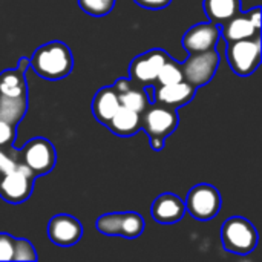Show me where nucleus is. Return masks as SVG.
<instances>
[{"instance_id": "1", "label": "nucleus", "mask_w": 262, "mask_h": 262, "mask_svg": "<svg viewBox=\"0 0 262 262\" xmlns=\"http://www.w3.org/2000/svg\"><path fill=\"white\" fill-rule=\"evenodd\" d=\"M74 66L71 49L63 41H49L35 49L31 57L32 71L49 81L66 78Z\"/></svg>"}, {"instance_id": "2", "label": "nucleus", "mask_w": 262, "mask_h": 262, "mask_svg": "<svg viewBox=\"0 0 262 262\" xmlns=\"http://www.w3.org/2000/svg\"><path fill=\"white\" fill-rule=\"evenodd\" d=\"M221 241L227 252L235 255H249L258 246V232L249 220L233 216L223 224Z\"/></svg>"}, {"instance_id": "3", "label": "nucleus", "mask_w": 262, "mask_h": 262, "mask_svg": "<svg viewBox=\"0 0 262 262\" xmlns=\"http://www.w3.org/2000/svg\"><path fill=\"white\" fill-rule=\"evenodd\" d=\"M227 61L232 71L241 77L252 75L261 64V35L227 43Z\"/></svg>"}, {"instance_id": "4", "label": "nucleus", "mask_w": 262, "mask_h": 262, "mask_svg": "<svg viewBox=\"0 0 262 262\" xmlns=\"http://www.w3.org/2000/svg\"><path fill=\"white\" fill-rule=\"evenodd\" d=\"M20 161L31 169L35 177L49 173L57 161L54 144L41 137L29 140L21 149H18Z\"/></svg>"}, {"instance_id": "5", "label": "nucleus", "mask_w": 262, "mask_h": 262, "mask_svg": "<svg viewBox=\"0 0 262 262\" xmlns=\"http://www.w3.org/2000/svg\"><path fill=\"white\" fill-rule=\"evenodd\" d=\"M95 226L106 236H121L126 239L140 238L144 232V220L137 212L106 213L97 220Z\"/></svg>"}, {"instance_id": "6", "label": "nucleus", "mask_w": 262, "mask_h": 262, "mask_svg": "<svg viewBox=\"0 0 262 262\" xmlns=\"http://www.w3.org/2000/svg\"><path fill=\"white\" fill-rule=\"evenodd\" d=\"M218 66H220V54L216 49L190 54L187 60L181 63L183 78L184 81L190 83L195 88L204 86L213 78Z\"/></svg>"}, {"instance_id": "7", "label": "nucleus", "mask_w": 262, "mask_h": 262, "mask_svg": "<svg viewBox=\"0 0 262 262\" xmlns=\"http://www.w3.org/2000/svg\"><path fill=\"white\" fill-rule=\"evenodd\" d=\"M186 210L200 221H209L215 218L221 209V195L215 186L196 184L187 193L184 201Z\"/></svg>"}, {"instance_id": "8", "label": "nucleus", "mask_w": 262, "mask_h": 262, "mask_svg": "<svg viewBox=\"0 0 262 262\" xmlns=\"http://www.w3.org/2000/svg\"><path fill=\"white\" fill-rule=\"evenodd\" d=\"M141 129L149 135V138L166 140L180 123L177 109H170L161 104H149L141 114Z\"/></svg>"}, {"instance_id": "9", "label": "nucleus", "mask_w": 262, "mask_h": 262, "mask_svg": "<svg viewBox=\"0 0 262 262\" xmlns=\"http://www.w3.org/2000/svg\"><path fill=\"white\" fill-rule=\"evenodd\" d=\"M35 178L31 169L20 163L15 170L0 175V196L11 204L25 203L32 193Z\"/></svg>"}, {"instance_id": "10", "label": "nucleus", "mask_w": 262, "mask_h": 262, "mask_svg": "<svg viewBox=\"0 0 262 262\" xmlns=\"http://www.w3.org/2000/svg\"><path fill=\"white\" fill-rule=\"evenodd\" d=\"M166 51L163 49H150L138 57H135L129 66V75L135 84L150 86L157 81L158 71L169 60Z\"/></svg>"}, {"instance_id": "11", "label": "nucleus", "mask_w": 262, "mask_h": 262, "mask_svg": "<svg viewBox=\"0 0 262 262\" xmlns=\"http://www.w3.org/2000/svg\"><path fill=\"white\" fill-rule=\"evenodd\" d=\"M221 38V28L220 25L209 21V23H198L192 26L183 35V46L189 54L204 52L209 49H215Z\"/></svg>"}, {"instance_id": "12", "label": "nucleus", "mask_w": 262, "mask_h": 262, "mask_svg": "<svg viewBox=\"0 0 262 262\" xmlns=\"http://www.w3.org/2000/svg\"><path fill=\"white\" fill-rule=\"evenodd\" d=\"M83 226L81 223L71 215H55L48 224L49 239L60 247H71L81 239Z\"/></svg>"}, {"instance_id": "13", "label": "nucleus", "mask_w": 262, "mask_h": 262, "mask_svg": "<svg viewBox=\"0 0 262 262\" xmlns=\"http://www.w3.org/2000/svg\"><path fill=\"white\" fill-rule=\"evenodd\" d=\"M195 89V86L184 80L173 84H164L158 89H154V103L170 109H178L193 100Z\"/></svg>"}, {"instance_id": "14", "label": "nucleus", "mask_w": 262, "mask_h": 262, "mask_svg": "<svg viewBox=\"0 0 262 262\" xmlns=\"http://www.w3.org/2000/svg\"><path fill=\"white\" fill-rule=\"evenodd\" d=\"M150 213L152 218L160 224H173L184 216L186 204L175 193H161L152 203Z\"/></svg>"}, {"instance_id": "15", "label": "nucleus", "mask_w": 262, "mask_h": 262, "mask_svg": "<svg viewBox=\"0 0 262 262\" xmlns=\"http://www.w3.org/2000/svg\"><path fill=\"white\" fill-rule=\"evenodd\" d=\"M221 35L224 40L229 41H236V40H244V38H253L261 35V29L253 25L250 20L249 12H238L232 18H229L226 23L221 25Z\"/></svg>"}, {"instance_id": "16", "label": "nucleus", "mask_w": 262, "mask_h": 262, "mask_svg": "<svg viewBox=\"0 0 262 262\" xmlns=\"http://www.w3.org/2000/svg\"><path fill=\"white\" fill-rule=\"evenodd\" d=\"M118 107H120V98L114 86L101 88L95 94L92 101V112L98 123L107 124Z\"/></svg>"}, {"instance_id": "17", "label": "nucleus", "mask_w": 262, "mask_h": 262, "mask_svg": "<svg viewBox=\"0 0 262 262\" xmlns=\"http://www.w3.org/2000/svg\"><path fill=\"white\" fill-rule=\"evenodd\" d=\"M106 126L112 134L118 137H132L141 129V118L140 114L120 106Z\"/></svg>"}, {"instance_id": "18", "label": "nucleus", "mask_w": 262, "mask_h": 262, "mask_svg": "<svg viewBox=\"0 0 262 262\" xmlns=\"http://www.w3.org/2000/svg\"><path fill=\"white\" fill-rule=\"evenodd\" d=\"M204 11L210 21L221 26L241 11V0H204Z\"/></svg>"}, {"instance_id": "19", "label": "nucleus", "mask_w": 262, "mask_h": 262, "mask_svg": "<svg viewBox=\"0 0 262 262\" xmlns=\"http://www.w3.org/2000/svg\"><path fill=\"white\" fill-rule=\"evenodd\" d=\"M0 95L2 97H25L28 95V86L23 71L6 69L0 74Z\"/></svg>"}, {"instance_id": "20", "label": "nucleus", "mask_w": 262, "mask_h": 262, "mask_svg": "<svg viewBox=\"0 0 262 262\" xmlns=\"http://www.w3.org/2000/svg\"><path fill=\"white\" fill-rule=\"evenodd\" d=\"M28 109V95L25 97H2L0 95V120L17 126Z\"/></svg>"}, {"instance_id": "21", "label": "nucleus", "mask_w": 262, "mask_h": 262, "mask_svg": "<svg viewBox=\"0 0 262 262\" xmlns=\"http://www.w3.org/2000/svg\"><path fill=\"white\" fill-rule=\"evenodd\" d=\"M118 98H120V106H124L137 114H141L150 104V98L147 92L143 88H138V84L135 83L127 91L118 94Z\"/></svg>"}, {"instance_id": "22", "label": "nucleus", "mask_w": 262, "mask_h": 262, "mask_svg": "<svg viewBox=\"0 0 262 262\" xmlns=\"http://www.w3.org/2000/svg\"><path fill=\"white\" fill-rule=\"evenodd\" d=\"M183 71H181V63H177L173 61L172 58H169L163 66L161 69L158 71V75H157V83L160 86H164V84H173V83H178V81H183Z\"/></svg>"}, {"instance_id": "23", "label": "nucleus", "mask_w": 262, "mask_h": 262, "mask_svg": "<svg viewBox=\"0 0 262 262\" xmlns=\"http://www.w3.org/2000/svg\"><path fill=\"white\" fill-rule=\"evenodd\" d=\"M115 2L117 0H78V5L86 14L92 17H103L112 11Z\"/></svg>"}, {"instance_id": "24", "label": "nucleus", "mask_w": 262, "mask_h": 262, "mask_svg": "<svg viewBox=\"0 0 262 262\" xmlns=\"http://www.w3.org/2000/svg\"><path fill=\"white\" fill-rule=\"evenodd\" d=\"M20 163L21 161L18 158V150L12 147H8V149L0 147V175L15 170Z\"/></svg>"}, {"instance_id": "25", "label": "nucleus", "mask_w": 262, "mask_h": 262, "mask_svg": "<svg viewBox=\"0 0 262 262\" xmlns=\"http://www.w3.org/2000/svg\"><path fill=\"white\" fill-rule=\"evenodd\" d=\"M12 261H37V253L34 246L26 239H15Z\"/></svg>"}, {"instance_id": "26", "label": "nucleus", "mask_w": 262, "mask_h": 262, "mask_svg": "<svg viewBox=\"0 0 262 262\" xmlns=\"http://www.w3.org/2000/svg\"><path fill=\"white\" fill-rule=\"evenodd\" d=\"M15 138H17V126L5 120H0V147L3 149L12 147Z\"/></svg>"}, {"instance_id": "27", "label": "nucleus", "mask_w": 262, "mask_h": 262, "mask_svg": "<svg viewBox=\"0 0 262 262\" xmlns=\"http://www.w3.org/2000/svg\"><path fill=\"white\" fill-rule=\"evenodd\" d=\"M14 241L8 233H0V261H12L14 255Z\"/></svg>"}, {"instance_id": "28", "label": "nucleus", "mask_w": 262, "mask_h": 262, "mask_svg": "<svg viewBox=\"0 0 262 262\" xmlns=\"http://www.w3.org/2000/svg\"><path fill=\"white\" fill-rule=\"evenodd\" d=\"M134 2L146 9H163L167 8L172 0H134Z\"/></svg>"}, {"instance_id": "29", "label": "nucleus", "mask_w": 262, "mask_h": 262, "mask_svg": "<svg viewBox=\"0 0 262 262\" xmlns=\"http://www.w3.org/2000/svg\"><path fill=\"white\" fill-rule=\"evenodd\" d=\"M134 84V81L132 80H127V78H120L115 84H114V89L117 91V94H121V92H124V91H127L130 86Z\"/></svg>"}, {"instance_id": "30", "label": "nucleus", "mask_w": 262, "mask_h": 262, "mask_svg": "<svg viewBox=\"0 0 262 262\" xmlns=\"http://www.w3.org/2000/svg\"><path fill=\"white\" fill-rule=\"evenodd\" d=\"M149 143H150L152 149H155V150H161L164 147V140L163 138H149Z\"/></svg>"}, {"instance_id": "31", "label": "nucleus", "mask_w": 262, "mask_h": 262, "mask_svg": "<svg viewBox=\"0 0 262 262\" xmlns=\"http://www.w3.org/2000/svg\"><path fill=\"white\" fill-rule=\"evenodd\" d=\"M28 64H29V60H28V58H20V64H18V69H20V71H25Z\"/></svg>"}]
</instances>
